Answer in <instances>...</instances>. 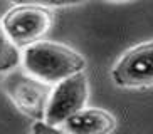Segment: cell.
<instances>
[{
	"instance_id": "1",
	"label": "cell",
	"mask_w": 153,
	"mask_h": 134,
	"mask_svg": "<svg viewBox=\"0 0 153 134\" xmlns=\"http://www.w3.org/2000/svg\"><path fill=\"white\" fill-rule=\"evenodd\" d=\"M22 66L37 79L57 84L66 77L84 71L86 59L69 45L39 40L24 49Z\"/></svg>"
},
{
	"instance_id": "2",
	"label": "cell",
	"mask_w": 153,
	"mask_h": 134,
	"mask_svg": "<svg viewBox=\"0 0 153 134\" xmlns=\"http://www.w3.org/2000/svg\"><path fill=\"white\" fill-rule=\"evenodd\" d=\"M2 22L10 40L19 49H25L45 37L54 24V13L49 5L29 2L9 10Z\"/></svg>"
},
{
	"instance_id": "3",
	"label": "cell",
	"mask_w": 153,
	"mask_h": 134,
	"mask_svg": "<svg viewBox=\"0 0 153 134\" xmlns=\"http://www.w3.org/2000/svg\"><path fill=\"white\" fill-rule=\"evenodd\" d=\"M4 89L20 112L36 121L45 119L47 104L54 89L52 84L37 79L25 69L24 71L12 69L7 72L4 79Z\"/></svg>"
},
{
	"instance_id": "4",
	"label": "cell",
	"mask_w": 153,
	"mask_h": 134,
	"mask_svg": "<svg viewBox=\"0 0 153 134\" xmlns=\"http://www.w3.org/2000/svg\"><path fill=\"white\" fill-rule=\"evenodd\" d=\"M111 79L121 89L153 87V40L126 50L113 67Z\"/></svg>"
},
{
	"instance_id": "5",
	"label": "cell",
	"mask_w": 153,
	"mask_h": 134,
	"mask_svg": "<svg viewBox=\"0 0 153 134\" xmlns=\"http://www.w3.org/2000/svg\"><path fill=\"white\" fill-rule=\"evenodd\" d=\"M88 97H89V84L84 71L62 79L52 89L45 111V121L56 126H62L71 116L86 107Z\"/></svg>"
},
{
	"instance_id": "6",
	"label": "cell",
	"mask_w": 153,
	"mask_h": 134,
	"mask_svg": "<svg viewBox=\"0 0 153 134\" xmlns=\"http://www.w3.org/2000/svg\"><path fill=\"white\" fill-rule=\"evenodd\" d=\"M64 133L71 134H106L116 127V117L104 109L82 107L71 116L62 126Z\"/></svg>"
},
{
	"instance_id": "7",
	"label": "cell",
	"mask_w": 153,
	"mask_h": 134,
	"mask_svg": "<svg viewBox=\"0 0 153 134\" xmlns=\"http://www.w3.org/2000/svg\"><path fill=\"white\" fill-rule=\"evenodd\" d=\"M22 62L20 49L10 40L9 34L5 32L4 22H0V74L12 71Z\"/></svg>"
},
{
	"instance_id": "8",
	"label": "cell",
	"mask_w": 153,
	"mask_h": 134,
	"mask_svg": "<svg viewBox=\"0 0 153 134\" xmlns=\"http://www.w3.org/2000/svg\"><path fill=\"white\" fill-rule=\"evenodd\" d=\"M30 131H32V133H36V134H44V133L56 134V133H61L62 127H61V126L52 124V122H49V121H45V119H37L36 122L32 124Z\"/></svg>"
},
{
	"instance_id": "9",
	"label": "cell",
	"mask_w": 153,
	"mask_h": 134,
	"mask_svg": "<svg viewBox=\"0 0 153 134\" xmlns=\"http://www.w3.org/2000/svg\"><path fill=\"white\" fill-rule=\"evenodd\" d=\"M86 0H39V4L49 5V7H71V5H79Z\"/></svg>"
},
{
	"instance_id": "10",
	"label": "cell",
	"mask_w": 153,
	"mask_h": 134,
	"mask_svg": "<svg viewBox=\"0 0 153 134\" xmlns=\"http://www.w3.org/2000/svg\"><path fill=\"white\" fill-rule=\"evenodd\" d=\"M15 4H29V2H39V0H12Z\"/></svg>"
},
{
	"instance_id": "11",
	"label": "cell",
	"mask_w": 153,
	"mask_h": 134,
	"mask_svg": "<svg viewBox=\"0 0 153 134\" xmlns=\"http://www.w3.org/2000/svg\"><path fill=\"white\" fill-rule=\"evenodd\" d=\"M109 2H114V4H125V2H131V0H109Z\"/></svg>"
}]
</instances>
